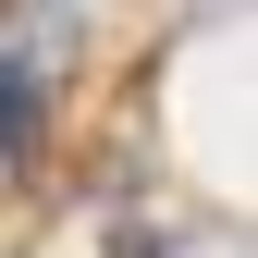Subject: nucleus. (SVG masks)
<instances>
[{
    "instance_id": "nucleus-2",
    "label": "nucleus",
    "mask_w": 258,
    "mask_h": 258,
    "mask_svg": "<svg viewBox=\"0 0 258 258\" xmlns=\"http://www.w3.org/2000/svg\"><path fill=\"white\" fill-rule=\"evenodd\" d=\"M123 258H160V246H148V234H136V246H123Z\"/></svg>"
},
{
    "instance_id": "nucleus-1",
    "label": "nucleus",
    "mask_w": 258,
    "mask_h": 258,
    "mask_svg": "<svg viewBox=\"0 0 258 258\" xmlns=\"http://www.w3.org/2000/svg\"><path fill=\"white\" fill-rule=\"evenodd\" d=\"M0 148H13V172H37L49 148V49L13 37V61H0Z\"/></svg>"
}]
</instances>
